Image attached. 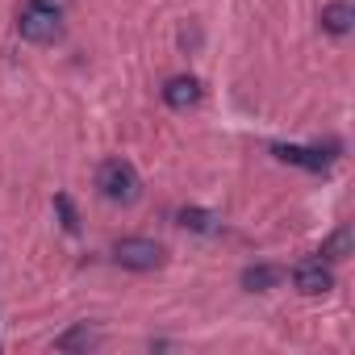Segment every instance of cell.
<instances>
[{"label":"cell","instance_id":"cell-11","mask_svg":"<svg viewBox=\"0 0 355 355\" xmlns=\"http://www.w3.org/2000/svg\"><path fill=\"white\" fill-rule=\"evenodd\" d=\"M92 343H96V334H92L88 326H76V330H67L55 347H59V351H76V347H92Z\"/></svg>","mask_w":355,"mask_h":355},{"label":"cell","instance_id":"cell-6","mask_svg":"<svg viewBox=\"0 0 355 355\" xmlns=\"http://www.w3.org/2000/svg\"><path fill=\"white\" fill-rule=\"evenodd\" d=\"M163 101H167L171 109H193V105L201 101V84H197L193 76H175V80L163 84Z\"/></svg>","mask_w":355,"mask_h":355},{"label":"cell","instance_id":"cell-2","mask_svg":"<svg viewBox=\"0 0 355 355\" xmlns=\"http://www.w3.org/2000/svg\"><path fill=\"white\" fill-rule=\"evenodd\" d=\"M17 34L26 38V42H38V46H46V42H55L59 34H63V21H59V9H51V5H34L17 17Z\"/></svg>","mask_w":355,"mask_h":355},{"label":"cell","instance_id":"cell-12","mask_svg":"<svg viewBox=\"0 0 355 355\" xmlns=\"http://www.w3.org/2000/svg\"><path fill=\"white\" fill-rule=\"evenodd\" d=\"M55 209H59V218H63V230L76 234V230H80V218H76V209H71V197L59 193V197H55Z\"/></svg>","mask_w":355,"mask_h":355},{"label":"cell","instance_id":"cell-3","mask_svg":"<svg viewBox=\"0 0 355 355\" xmlns=\"http://www.w3.org/2000/svg\"><path fill=\"white\" fill-rule=\"evenodd\" d=\"M113 259H117L121 268H130V272H155V268L167 259V251H163L155 239H121V243L113 247Z\"/></svg>","mask_w":355,"mask_h":355},{"label":"cell","instance_id":"cell-5","mask_svg":"<svg viewBox=\"0 0 355 355\" xmlns=\"http://www.w3.org/2000/svg\"><path fill=\"white\" fill-rule=\"evenodd\" d=\"M272 155L280 163H293V167H305V171H326L330 167V155H322L318 146H293V142H276Z\"/></svg>","mask_w":355,"mask_h":355},{"label":"cell","instance_id":"cell-4","mask_svg":"<svg viewBox=\"0 0 355 355\" xmlns=\"http://www.w3.org/2000/svg\"><path fill=\"white\" fill-rule=\"evenodd\" d=\"M293 284H297V293H305V297H326V293L334 288V276H330V268H326L322 259H309V263H301V268L293 272Z\"/></svg>","mask_w":355,"mask_h":355},{"label":"cell","instance_id":"cell-7","mask_svg":"<svg viewBox=\"0 0 355 355\" xmlns=\"http://www.w3.org/2000/svg\"><path fill=\"white\" fill-rule=\"evenodd\" d=\"M284 280V272L276 268V263H251V268H243V288L247 293H268V288H276Z\"/></svg>","mask_w":355,"mask_h":355},{"label":"cell","instance_id":"cell-10","mask_svg":"<svg viewBox=\"0 0 355 355\" xmlns=\"http://www.w3.org/2000/svg\"><path fill=\"white\" fill-rule=\"evenodd\" d=\"M351 251V226H338L326 243H322V259H347Z\"/></svg>","mask_w":355,"mask_h":355},{"label":"cell","instance_id":"cell-8","mask_svg":"<svg viewBox=\"0 0 355 355\" xmlns=\"http://www.w3.org/2000/svg\"><path fill=\"white\" fill-rule=\"evenodd\" d=\"M351 21H355V9L347 5V0H334V5H326V9H322V30H326V34H334V38L351 34Z\"/></svg>","mask_w":355,"mask_h":355},{"label":"cell","instance_id":"cell-9","mask_svg":"<svg viewBox=\"0 0 355 355\" xmlns=\"http://www.w3.org/2000/svg\"><path fill=\"white\" fill-rule=\"evenodd\" d=\"M175 218H180V226H184V230H193V234H222V218H218V214H209V209L189 205V209L175 214Z\"/></svg>","mask_w":355,"mask_h":355},{"label":"cell","instance_id":"cell-1","mask_svg":"<svg viewBox=\"0 0 355 355\" xmlns=\"http://www.w3.org/2000/svg\"><path fill=\"white\" fill-rule=\"evenodd\" d=\"M96 189L113 205H134L142 197V180H138L134 163H125V159H105L96 167Z\"/></svg>","mask_w":355,"mask_h":355}]
</instances>
